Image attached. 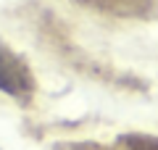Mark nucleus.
Instances as JSON below:
<instances>
[{
  "mask_svg": "<svg viewBox=\"0 0 158 150\" xmlns=\"http://www.w3.org/2000/svg\"><path fill=\"white\" fill-rule=\"evenodd\" d=\"M29 87H32V77L21 58H16L6 45H0V90L11 95H24Z\"/></svg>",
  "mask_w": 158,
  "mask_h": 150,
  "instance_id": "nucleus-1",
  "label": "nucleus"
}]
</instances>
